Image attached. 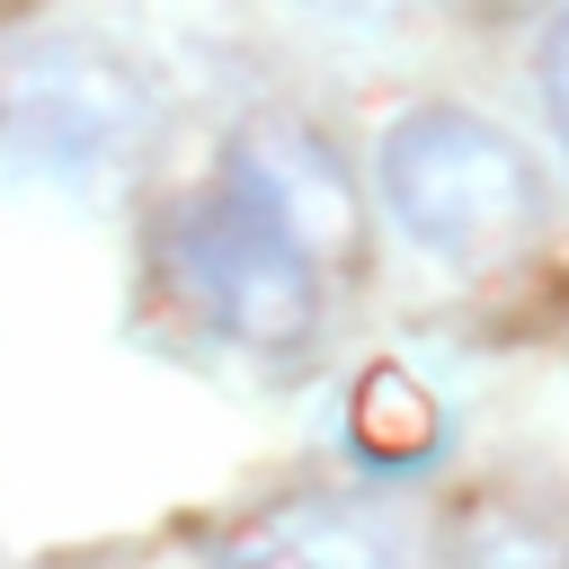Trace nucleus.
<instances>
[{"instance_id": "obj_9", "label": "nucleus", "mask_w": 569, "mask_h": 569, "mask_svg": "<svg viewBox=\"0 0 569 569\" xmlns=\"http://www.w3.org/2000/svg\"><path fill=\"white\" fill-rule=\"evenodd\" d=\"M507 9H533V0H507Z\"/></svg>"}, {"instance_id": "obj_6", "label": "nucleus", "mask_w": 569, "mask_h": 569, "mask_svg": "<svg viewBox=\"0 0 569 569\" xmlns=\"http://www.w3.org/2000/svg\"><path fill=\"white\" fill-rule=\"evenodd\" d=\"M347 445H356V462H373V471H418V462L445 445V409H436V391H427L409 365H373V373L347 391Z\"/></svg>"}, {"instance_id": "obj_8", "label": "nucleus", "mask_w": 569, "mask_h": 569, "mask_svg": "<svg viewBox=\"0 0 569 569\" xmlns=\"http://www.w3.org/2000/svg\"><path fill=\"white\" fill-rule=\"evenodd\" d=\"M480 569H560V560H533V551H507V560H480Z\"/></svg>"}, {"instance_id": "obj_3", "label": "nucleus", "mask_w": 569, "mask_h": 569, "mask_svg": "<svg viewBox=\"0 0 569 569\" xmlns=\"http://www.w3.org/2000/svg\"><path fill=\"white\" fill-rule=\"evenodd\" d=\"M160 267L178 302L240 356H302L320 329V267L276 222H258L231 187H204L169 213Z\"/></svg>"}, {"instance_id": "obj_2", "label": "nucleus", "mask_w": 569, "mask_h": 569, "mask_svg": "<svg viewBox=\"0 0 569 569\" xmlns=\"http://www.w3.org/2000/svg\"><path fill=\"white\" fill-rule=\"evenodd\" d=\"M373 178H382V213L445 267L507 258L533 231V213H542L533 160L471 107H409V116H391L382 151H373Z\"/></svg>"}, {"instance_id": "obj_7", "label": "nucleus", "mask_w": 569, "mask_h": 569, "mask_svg": "<svg viewBox=\"0 0 569 569\" xmlns=\"http://www.w3.org/2000/svg\"><path fill=\"white\" fill-rule=\"evenodd\" d=\"M542 107H551V133L569 142V18H560L551 44H542Z\"/></svg>"}, {"instance_id": "obj_5", "label": "nucleus", "mask_w": 569, "mask_h": 569, "mask_svg": "<svg viewBox=\"0 0 569 569\" xmlns=\"http://www.w3.org/2000/svg\"><path fill=\"white\" fill-rule=\"evenodd\" d=\"M222 569H400V533L356 498H284L231 533Z\"/></svg>"}, {"instance_id": "obj_1", "label": "nucleus", "mask_w": 569, "mask_h": 569, "mask_svg": "<svg viewBox=\"0 0 569 569\" xmlns=\"http://www.w3.org/2000/svg\"><path fill=\"white\" fill-rule=\"evenodd\" d=\"M151 80L98 44V36H36L0 62V169L71 196V204H107L142 178L151 160Z\"/></svg>"}, {"instance_id": "obj_4", "label": "nucleus", "mask_w": 569, "mask_h": 569, "mask_svg": "<svg viewBox=\"0 0 569 569\" xmlns=\"http://www.w3.org/2000/svg\"><path fill=\"white\" fill-rule=\"evenodd\" d=\"M258 222H276L311 267H347L356 258V178L338 169V151L302 124V116H249L222 151V178Z\"/></svg>"}]
</instances>
